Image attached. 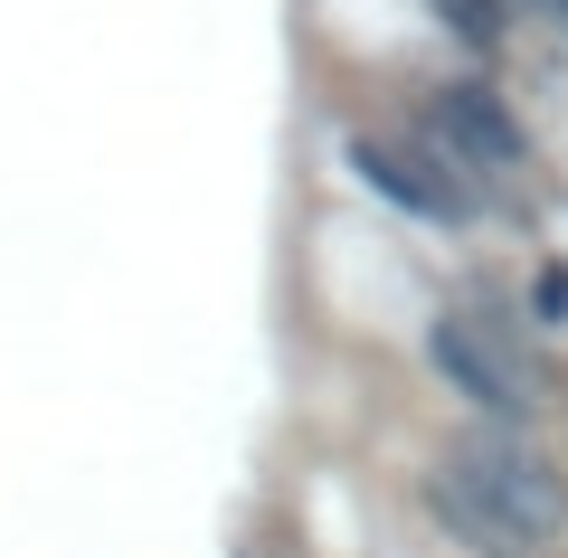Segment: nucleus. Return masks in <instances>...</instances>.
<instances>
[{
	"label": "nucleus",
	"mask_w": 568,
	"mask_h": 558,
	"mask_svg": "<svg viewBox=\"0 0 568 558\" xmlns=\"http://www.w3.org/2000/svg\"><path fill=\"white\" fill-rule=\"evenodd\" d=\"M436 511H446L465 539L540 549V539L568 520V483H559V464H549L540 445L484 426V436H465L446 464H436Z\"/></svg>",
	"instance_id": "obj_1"
},
{
	"label": "nucleus",
	"mask_w": 568,
	"mask_h": 558,
	"mask_svg": "<svg viewBox=\"0 0 568 558\" xmlns=\"http://www.w3.org/2000/svg\"><path fill=\"white\" fill-rule=\"evenodd\" d=\"M426 369L446 379V398H465L484 426H503V436H530L540 426V359L521 351V332H511L503 313H484V303H446V313L426 322Z\"/></svg>",
	"instance_id": "obj_2"
},
{
	"label": "nucleus",
	"mask_w": 568,
	"mask_h": 558,
	"mask_svg": "<svg viewBox=\"0 0 568 558\" xmlns=\"http://www.w3.org/2000/svg\"><path fill=\"white\" fill-rule=\"evenodd\" d=\"M342 161H351V180H361L369 200H388L417 227H474L484 219V190L426 133H342Z\"/></svg>",
	"instance_id": "obj_3"
},
{
	"label": "nucleus",
	"mask_w": 568,
	"mask_h": 558,
	"mask_svg": "<svg viewBox=\"0 0 568 558\" xmlns=\"http://www.w3.org/2000/svg\"><path fill=\"white\" fill-rule=\"evenodd\" d=\"M417 133L436 142V152L455 161V171L474 180V190H511V180L530 171V142H521V123H511V104L493 95L484 77H446V85H426L417 95Z\"/></svg>",
	"instance_id": "obj_4"
},
{
	"label": "nucleus",
	"mask_w": 568,
	"mask_h": 558,
	"mask_svg": "<svg viewBox=\"0 0 568 558\" xmlns=\"http://www.w3.org/2000/svg\"><path fill=\"white\" fill-rule=\"evenodd\" d=\"M426 10H436V29H455L474 58H493V48H503V0H426Z\"/></svg>",
	"instance_id": "obj_5"
},
{
	"label": "nucleus",
	"mask_w": 568,
	"mask_h": 558,
	"mask_svg": "<svg viewBox=\"0 0 568 558\" xmlns=\"http://www.w3.org/2000/svg\"><path fill=\"white\" fill-rule=\"evenodd\" d=\"M540 10H549V20H559V29H568V0H540Z\"/></svg>",
	"instance_id": "obj_6"
}]
</instances>
